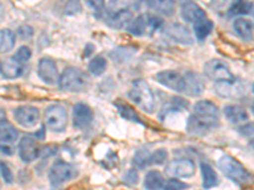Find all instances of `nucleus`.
<instances>
[{"instance_id":"36","label":"nucleus","mask_w":254,"mask_h":190,"mask_svg":"<svg viewBox=\"0 0 254 190\" xmlns=\"http://www.w3.org/2000/svg\"><path fill=\"white\" fill-rule=\"evenodd\" d=\"M167 160V150L159 148L155 152L151 153V165H162Z\"/></svg>"},{"instance_id":"11","label":"nucleus","mask_w":254,"mask_h":190,"mask_svg":"<svg viewBox=\"0 0 254 190\" xmlns=\"http://www.w3.org/2000/svg\"><path fill=\"white\" fill-rule=\"evenodd\" d=\"M37 74L44 83L54 85L60 80L56 63L51 58H41L37 66Z\"/></svg>"},{"instance_id":"34","label":"nucleus","mask_w":254,"mask_h":190,"mask_svg":"<svg viewBox=\"0 0 254 190\" xmlns=\"http://www.w3.org/2000/svg\"><path fill=\"white\" fill-rule=\"evenodd\" d=\"M31 56H32L31 48H29L28 46H22L18 48V51L15 52V55L13 56V57H14L18 62H20L22 65H24V63H26L27 61L31 58Z\"/></svg>"},{"instance_id":"21","label":"nucleus","mask_w":254,"mask_h":190,"mask_svg":"<svg viewBox=\"0 0 254 190\" xmlns=\"http://www.w3.org/2000/svg\"><path fill=\"white\" fill-rule=\"evenodd\" d=\"M214 89L217 95L222 98H235L240 95V88L238 87L237 81H219L215 83Z\"/></svg>"},{"instance_id":"29","label":"nucleus","mask_w":254,"mask_h":190,"mask_svg":"<svg viewBox=\"0 0 254 190\" xmlns=\"http://www.w3.org/2000/svg\"><path fill=\"white\" fill-rule=\"evenodd\" d=\"M115 105H116V108L119 109L120 114H121L125 119H127V121L136 122V123H144V122L140 119L139 114L136 113V110L133 109L132 107H130L128 104L124 103V101H116Z\"/></svg>"},{"instance_id":"40","label":"nucleus","mask_w":254,"mask_h":190,"mask_svg":"<svg viewBox=\"0 0 254 190\" xmlns=\"http://www.w3.org/2000/svg\"><path fill=\"white\" fill-rule=\"evenodd\" d=\"M125 182H127L131 185H135L136 183L139 182V175H137V173L135 170H130L126 174V176H125Z\"/></svg>"},{"instance_id":"18","label":"nucleus","mask_w":254,"mask_h":190,"mask_svg":"<svg viewBox=\"0 0 254 190\" xmlns=\"http://www.w3.org/2000/svg\"><path fill=\"white\" fill-rule=\"evenodd\" d=\"M132 20V13L128 9H120V10H116L113 14H111L107 18L106 23L112 27V28L122 29L128 28Z\"/></svg>"},{"instance_id":"17","label":"nucleus","mask_w":254,"mask_h":190,"mask_svg":"<svg viewBox=\"0 0 254 190\" xmlns=\"http://www.w3.org/2000/svg\"><path fill=\"white\" fill-rule=\"evenodd\" d=\"M0 71H1V76L4 79L12 80V79H17L22 76V74L24 72V65L18 62L14 57H9L1 61Z\"/></svg>"},{"instance_id":"15","label":"nucleus","mask_w":254,"mask_h":190,"mask_svg":"<svg viewBox=\"0 0 254 190\" xmlns=\"http://www.w3.org/2000/svg\"><path fill=\"white\" fill-rule=\"evenodd\" d=\"M40 155V147H38L37 141L32 139L29 136H26L20 140L19 142V156L22 161L32 162Z\"/></svg>"},{"instance_id":"44","label":"nucleus","mask_w":254,"mask_h":190,"mask_svg":"<svg viewBox=\"0 0 254 190\" xmlns=\"http://www.w3.org/2000/svg\"><path fill=\"white\" fill-rule=\"evenodd\" d=\"M252 109H253V113H254V103H253V107H252Z\"/></svg>"},{"instance_id":"38","label":"nucleus","mask_w":254,"mask_h":190,"mask_svg":"<svg viewBox=\"0 0 254 190\" xmlns=\"http://www.w3.org/2000/svg\"><path fill=\"white\" fill-rule=\"evenodd\" d=\"M0 169H1V176H3V180L6 184H12L13 180H14V176H13L12 171L9 170L8 165L5 162H0Z\"/></svg>"},{"instance_id":"14","label":"nucleus","mask_w":254,"mask_h":190,"mask_svg":"<svg viewBox=\"0 0 254 190\" xmlns=\"http://www.w3.org/2000/svg\"><path fill=\"white\" fill-rule=\"evenodd\" d=\"M164 33L169 38L174 40L178 44L182 45H192L193 44V38L190 35V29L181 23H172L164 29Z\"/></svg>"},{"instance_id":"39","label":"nucleus","mask_w":254,"mask_h":190,"mask_svg":"<svg viewBox=\"0 0 254 190\" xmlns=\"http://www.w3.org/2000/svg\"><path fill=\"white\" fill-rule=\"evenodd\" d=\"M18 35L23 38V40H29L33 36V29L29 26H22L18 29Z\"/></svg>"},{"instance_id":"20","label":"nucleus","mask_w":254,"mask_h":190,"mask_svg":"<svg viewBox=\"0 0 254 190\" xmlns=\"http://www.w3.org/2000/svg\"><path fill=\"white\" fill-rule=\"evenodd\" d=\"M224 113L226 119L233 124H242L249 121V113L242 105H226Z\"/></svg>"},{"instance_id":"3","label":"nucleus","mask_w":254,"mask_h":190,"mask_svg":"<svg viewBox=\"0 0 254 190\" xmlns=\"http://www.w3.org/2000/svg\"><path fill=\"white\" fill-rule=\"evenodd\" d=\"M89 85V78L83 70L78 67H66L61 74L59 87L61 90L70 93H79L85 90Z\"/></svg>"},{"instance_id":"9","label":"nucleus","mask_w":254,"mask_h":190,"mask_svg":"<svg viewBox=\"0 0 254 190\" xmlns=\"http://www.w3.org/2000/svg\"><path fill=\"white\" fill-rule=\"evenodd\" d=\"M155 80L168 89L178 93L183 92V83H185L183 75L176 70H165V71L158 72L155 75Z\"/></svg>"},{"instance_id":"25","label":"nucleus","mask_w":254,"mask_h":190,"mask_svg":"<svg viewBox=\"0 0 254 190\" xmlns=\"http://www.w3.org/2000/svg\"><path fill=\"white\" fill-rule=\"evenodd\" d=\"M144 185L145 189L147 190H160L165 185L164 178H163V175L159 171L151 170L145 175Z\"/></svg>"},{"instance_id":"16","label":"nucleus","mask_w":254,"mask_h":190,"mask_svg":"<svg viewBox=\"0 0 254 190\" xmlns=\"http://www.w3.org/2000/svg\"><path fill=\"white\" fill-rule=\"evenodd\" d=\"M181 15L188 23H196L205 18L206 13L198 4L193 1H185L181 4Z\"/></svg>"},{"instance_id":"13","label":"nucleus","mask_w":254,"mask_h":190,"mask_svg":"<svg viewBox=\"0 0 254 190\" xmlns=\"http://www.w3.org/2000/svg\"><path fill=\"white\" fill-rule=\"evenodd\" d=\"M93 121V112L87 104L78 103L72 107V123L75 128L83 130Z\"/></svg>"},{"instance_id":"42","label":"nucleus","mask_w":254,"mask_h":190,"mask_svg":"<svg viewBox=\"0 0 254 190\" xmlns=\"http://www.w3.org/2000/svg\"><path fill=\"white\" fill-rule=\"evenodd\" d=\"M93 49H94V47H93L92 45H88V46L85 47V52H84V55L89 56L90 53H92V52H90V51H93Z\"/></svg>"},{"instance_id":"12","label":"nucleus","mask_w":254,"mask_h":190,"mask_svg":"<svg viewBox=\"0 0 254 190\" xmlns=\"http://www.w3.org/2000/svg\"><path fill=\"white\" fill-rule=\"evenodd\" d=\"M183 94L190 95V96H198L205 90V83L202 78L197 75L196 72L188 71L183 75Z\"/></svg>"},{"instance_id":"45","label":"nucleus","mask_w":254,"mask_h":190,"mask_svg":"<svg viewBox=\"0 0 254 190\" xmlns=\"http://www.w3.org/2000/svg\"><path fill=\"white\" fill-rule=\"evenodd\" d=\"M253 92H254V85H253Z\"/></svg>"},{"instance_id":"32","label":"nucleus","mask_w":254,"mask_h":190,"mask_svg":"<svg viewBox=\"0 0 254 190\" xmlns=\"http://www.w3.org/2000/svg\"><path fill=\"white\" fill-rule=\"evenodd\" d=\"M106 69H107V60L103 56H97L88 65V70L94 76H101Z\"/></svg>"},{"instance_id":"43","label":"nucleus","mask_w":254,"mask_h":190,"mask_svg":"<svg viewBox=\"0 0 254 190\" xmlns=\"http://www.w3.org/2000/svg\"><path fill=\"white\" fill-rule=\"evenodd\" d=\"M251 144H252V146H253V147H254V140H252V142H251Z\"/></svg>"},{"instance_id":"35","label":"nucleus","mask_w":254,"mask_h":190,"mask_svg":"<svg viewBox=\"0 0 254 190\" xmlns=\"http://www.w3.org/2000/svg\"><path fill=\"white\" fill-rule=\"evenodd\" d=\"M187 188H188V184L181 182V180L177 178H172L165 183L163 190H186Z\"/></svg>"},{"instance_id":"2","label":"nucleus","mask_w":254,"mask_h":190,"mask_svg":"<svg viewBox=\"0 0 254 190\" xmlns=\"http://www.w3.org/2000/svg\"><path fill=\"white\" fill-rule=\"evenodd\" d=\"M128 98L144 112L151 113L155 109V98L150 87L141 79L132 81V87L128 92Z\"/></svg>"},{"instance_id":"28","label":"nucleus","mask_w":254,"mask_h":190,"mask_svg":"<svg viewBox=\"0 0 254 190\" xmlns=\"http://www.w3.org/2000/svg\"><path fill=\"white\" fill-rule=\"evenodd\" d=\"M147 6L153 10L158 13H162V14L171 15L174 14V10H176V3L174 1H165V0H160V1H149L146 4Z\"/></svg>"},{"instance_id":"33","label":"nucleus","mask_w":254,"mask_h":190,"mask_svg":"<svg viewBox=\"0 0 254 190\" xmlns=\"http://www.w3.org/2000/svg\"><path fill=\"white\" fill-rule=\"evenodd\" d=\"M253 9V4L248 1H235L231 4L229 9V17H235V15H246L249 14Z\"/></svg>"},{"instance_id":"37","label":"nucleus","mask_w":254,"mask_h":190,"mask_svg":"<svg viewBox=\"0 0 254 190\" xmlns=\"http://www.w3.org/2000/svg\"><path fill=\"white\" fill-rule=\"evenodd\" d=\"M239 133L244 137H249V139H254V123L249 122V123L243 124L239 127Z\"/></svg>"},{"instance_id":"19","label":"nucleus","mask_w":254,"mask_h":190,"mask_svg":"<svg viewBox=\"0 0 254 190\" xmlns=\"http://www.w3.org/2000/svg\"><path fill=\"white\" fill-rule=\"evenodd\" d=\"M127 32H130L132 36L141 37L145 36L147 32L151 33L150 28V14H141L131 22V24L127 28Z\"/></svg>"},{"instance_id":"10","label":"nucleus","mask_w":254,"mask_h":190,"mask_svg":"<svg viewBox=\"0 0 254 190\" xmlns=\"http://www.w3.org/2000/svg\"><path fill=\"white\" fill-rule=\"evenodd\" d=\"M14 118L22 127L31 128L40 121V110L31 105H22L14 110Z\"/></svg>"},{"instance_id":"31","label":"nucleus","mask_w":254,"mask_h":190,"mask_svg":"<svg viewBox=\"0 0 254 190\" xmlns=\"http://www.w3.org/2000/svg\"><path fill=\"white\" fill-rule=\"evenodd\" d=\"M132 165L136 169H145L146 166L151 165V153L144 148L139 150L133 156Z\"/></svg>"},{"instance_id":"7","label":"nucleus","mask_w":254,"mask_h":190,"mask_svg":"<svg viewBox=\"0 0 254 190\" xmlns=\"http://www.w3.org/2000/svg\"><path fill=\"white\" fill-rule=\"evenodd\" d=\"M165 173L177 179L190 178L196 173V165L188 157L176 158L165 166Z\"/></svg>"},{"instance_id":"8","label":"nucleus","mask_w":254,"mask_h":190,"mask_svg":"<svg viewBox=\"0 0 254 190\" xmlns=\"http://www.w3.org/2000/svg\"><path fill=\"white\" fill-rule=\"evenodd\" d=\"M203 72H205V75L208 79L216 81V83H219V81L235 80L234 75L231 74L230 69L221 60H217V58L207 61L205 67H203Z\"/></svg>"},{"instance_id":"27","label":"nucleus","mask_w":254,"mask_h":190,"mask_svg":"<svg viewBox=\"0 0 254 190\" xmlns=\"http://www.w3.org/2000/svg\"><path fill=\"white\" fill-rule=\"evenodd\" d=\"M212 28H214V23H212L210 19L203 18V19L196 22L193 26V29H194V35H196L197 40L198 41L206 40V38L208 37V35L212 32Z\"/></svg>"},{"instance_id":"23","label":"nucleus","mask_w":254,"mask_h":190,"mask_svg":"<svg viewBox=\"0 0 254 190\" xmlns=\"http://www.w3.org/2000/svg\"><path fill=\"white\" fill-rule=\"evenodd\" d=\"M17 140L18 131L8 121H4V118L1 119V124H0V141H1V144L14 143Z\"/></svg>"},{"instance_id":"4","label":"nucleus","mask_w":254,"mask_h":190,"mask_svg":"<svg viewBox=\"0 0 254 190\" xmlns=\"http://www.w3.org/2000/svg\"><path fill=\"white\" fill-rule=\"evenodd\" d=\"M76 176H78V170L71 164H67L65 161H56L49 171L50 184L54 188H58L64 183L70 182Z\"/></svg>"},{"instance_id":"1","label":"nucleus","mask_w":254,"mask_h":190,"mask_svg":"<svg viewBox=\"0 0 254 190\" xmlns=\"http://www.w3.org/2000/svg\"><path fill=\"white\" fill-rule=\"evenodd\" d=\"M217 164H219V169L221 170V173L226 178H229L230 180L237 183L238 185L244 187V185L252 184V182H253L252 174L238 161L237 158L233 157V156L222 155L219 158Z\"/></svg>"},{"instance_id":"22","label":"nucleus","mask_w":254,"mask_h":190,"mask_svg":"<svg viewBox=\"0 0 254 190\" xmlns=\"http://www.w3.org/2000/svg\"><path fill=\"white\" fill-rule=\"evenodd\" d=\"M193 114L202 115V117H211V118L220 119V110L212 101L210 100H199L194 104Z\"/></svg>"},{"instance_id":"30","label":"nucleus","mask_w":254,"mask_h":190,"mask_svg":"<svg viewBox=\"0 0 254 190\" xmlns=\"http://www.w3.org/2000/svg\"><path fill=\"white\" fill-rule=\"evenodd\" d=\"M15 35L10 29H1L0 32V49L1 52H9L14 47Z\"/></svg>"},{"instance_id":"5","label":"nucleus","mask_w":254,"mask_h":190,"mask_svg":"<svg viewBox=\"0 0 254 190\" xmlns=\"http://www.w3.org/2000/svg\"><path fill=\"white\" fill-rule=\"evenodd\" d=\"M219 118L192 114L187 121V132L193 136H205L219 127Z\"/></svg>"},{"instance_id":"26","label":"nucleus","mask_w":254,"mask_h":190,"mask_svg":"<svg viewBox=\"0 0 254 190\" xmlns=\"http://www.w3.org/2000/svg\"><path fill=\"white\" fill-rule=\"evenodd\" d=\"M201 174H202L203 188L205 189H212V188L219 184V178H217L216 171L208 164H205V162L201 164Z\"/></svg>"},{"instance_id":"6","label":"nucleus","mask_w":254,"mask_h":190,"mask_svg":"<svg viewBox=\"0 0 254 190\" xmlns=\"http://www.w3.org/2000/svg\"><path fill=\"white\" fill-rule=\"evenodd\" d=\"M45 123L52 132H63L66 128L67 113L61 105H51L45 112Z\"/></svg>"},{"instance_id":"41","label":"nucleus","mask_w":254,"mask_h":190,"mask_svg":"<svg viewBox=\"0 0 254 190\" xmlns=\"http://www.w3.org/2000/svg\"><path fill=\"white\" fill-rule=\"evenodd\" d=\"M1 152H3L4 155H8V156L12 155V150H9L8 147H6V144H1Z\"/></svg>"},{"instance_id":"24","label":"nucleus","mask_w":254,"mask_h":190,"mask_svg":"<svg viewBox=\"0 0 254 190\" xmlns=\"http://www.w3.org/2000/svg\"><path fill=\"white\" fill-rule=\"evenodd\" d=\"M233 27H234V31L237 32V35L243 40L249 41L253 38V24L248 19L239 17L238 19L234 20Z\"/></svg>"}]
</instances>
